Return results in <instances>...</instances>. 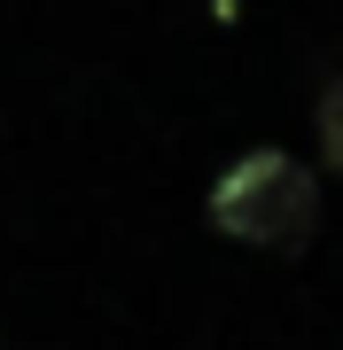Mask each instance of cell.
<instances>
[{"mask_svg":"<svg viewBox=\"0 0 343 350\" xmlns=\"http://www.w3.org/2000/svg\"><path fill=\"white\" fill-rule=\"evenodd\" d=\"M211 226L227 241H250V250H305L320 234V172L296 163L289 148H250L234 156L227 172L211 179Z\"/></svg>","mask_w":343,"mask_h":350,"instance_id":"6da1fadb","label":"cell"},{"mask_svg":"<svg viewBox=\"0 0 343 350\" xmlns=\"http://www.w3.org/2000/svg\"><path fill=\"white\" fill-rule=\"evenodd\" d=\"M312 133H320V156H328V172L343 179V70L328 78V94H320V109H312Z\"/></svg>","mask_w":343,"mask_h":350,"instance_id":"7a4b0ae2","label":"cell"}]
</instances>
